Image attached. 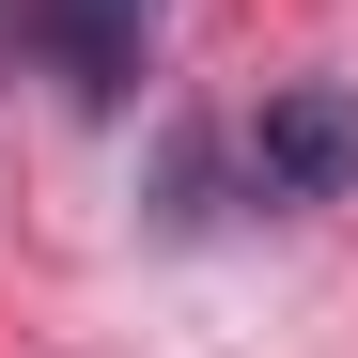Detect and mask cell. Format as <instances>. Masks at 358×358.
<instances>
[{
  "label": "cell",
  "mask_w": 358,
  "mask_h": 358,
  "mask_svg": "<svg viewBox=\"0 0 358 358\" xmlns=\"http://www.w3.org/2000/svg\"><path fill=\"white\" fill-rule=\"evenodd\" d=\"M250 203H343L358 187V94L343 78H296V94H265L250 109Z\"/></svg>",
  "instance_id": "6da1fadb"
},
{
  "label": "cell",
  "mask_w": 358,
  "mask_h": 358,
  "mask_svg": "<svg viewBox=\"0 0 358 358\" xmlns=\"http://www.w3.org/2000/svg\"><path fill=\"white\" fill-rule=\"evenodd\" d=\"M16 16H31V47H47L94 109L125 94V78H141V47H156V0H16Z\"/></svg>",
  "instance_id": "7a4b0ae2"
}]
</instances>
